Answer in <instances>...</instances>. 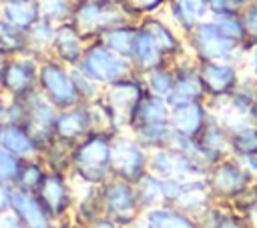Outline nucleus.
Wrapping results in <instances>:
<instances>
[{
  "mask_svg": "<svg viewBox=\"0 0 257 228\" xmlns=\"http://www.w3.org/2000/svg\"><path fill=\"white\" fill-rule=\"evenodd\" d=\"M116 134L90 132L74 144L70 180L76 186H100L112 178V140Z\"/></svg>",
  "mask_w": 257,
  "mask_h": 228,
  "instance_id": "f257e3e1",
  "label": "nucleus"
},
{
  "mask_svg": "<svg viewBox=\"0 0 257 228\" xmlns=\"http://www.w3.org/2000/svg\"><path fill=\"white\" fill-rule=\"evenodd\" d=\"M141 14L126 0H80L72 8L70 20L78 26L88 42L98 40L100 34L116 24L141 22Z\"/></svg>",
  "mask_w": 257,
  "mask_h": 228,
  "instance_id": "f03ea898",
  "label": "nucleus"
},
{
  "mask_svg": "<svg viewBox=\"0 0 257 228\" xmlns=\"http://www.w3.org/2000/svg\"><path fill=\"white\" fill-rule=\"evenodd\" d=\"M185 44L195 62H235L243 68L249 50L223 34L213 18L197 24L185 34Z\"/></svg>",
  "mask_w": 257,
  "mask_h": 228,
  "instance_id": "7ed1b4c3",
  "label": "nucleus"
},
{
  "mask_svg": "<svg viewBox=\"0 0 257 228\" xmlns=\"http://www.w3.org/2000/svg\"><path fill=\"white\" fill-rule=\"evenodd\" d=\"M215 118L229 130H239L245 126L257 128V88L255 82L243 78L237 90H233L225 98L207 100Z\"/></svg>",
  "mask_w": 257,
  "mask_h": 228,
  "instance_id": "20e7f679",
  "label": "nucleus"
},
{
  "mask_svg": "<svg viewBox=\"0 0 257 228\" xmlns=\"http://www.w3.org/2000/svg\"><path fill=\"white\" fill-rule=\"evenodd\" d=\"M102 216L110 218L120 228H126L141 220L145 208L139 200L137 186L133 182L120 178H108L104 184L98 186Z\"/></svg>",
  "mask_w": 257,
  "mask_h": 228,
  "instance_id": "39448f33",
  "label": "nucleus"
},
{
  "mask_svg": "<svg viewBox=\"0 0 257 228\" xmlns=\"http://www.w3.org/2000/svg\"><path fill=\"white\" fill-rule=\"evenodd\" d=\"M38 90L44 94V98L56 110H64V108H72L76 104H82L80 96L76 92L70 68L52 56H44L40 60Z\"/></svg>",
  "mask_w": 257,
  "mask_h": 228,
  "instance_id": "423d86ee",
  "label": "nucleus"
},
{
  "mask_svg": "<svg viewBox=\"0 0 257 228\" xmlns=\"http://www.w3.org/2000/svg\"><path fill=\"white\" fill-rule=\"evenodd\" d=\"M78 68L88 78H92L96 84H100L102 88L135 72L128 58L114 54L100 40H92L86 44V50H84V56H82Z\"/></svg>",
  "mask_w": 257,
  "mask_h": 228,
  "instance_id": "0eeeda50",
  "label": "nucleus"
},
{
  "mask_svg": "<svg viewBox=\"0 0 257 228\" xmlns=\"http://www.w3.org/2000/svg\"><path fill=\"white\" fill-rule=\"evenodd\" d=\"M151 150L128 130H122L112 140V176L137 184L149 172Z\"/></svg>",
  "mask_w": 257,
  "mask_h": 228,
  "instance_id": "6e6552de",
  "label": "nucleus"
},
{
  "mask_svg": "<svg viewBox=\"0 0 257 228\" xmlns=\"http://www.w3.org/2000/svg\"><path fill=\"white\" fill-rule=\"evenodd\" d=\"M145 94H147L145 76L137 74V72L102 88V100L112 110V116L120 130H128L131 116Z\"/></svg>",
  "mask_w": 257,
  "mask_h": 228,
  "instance_id": "1a4fd4ad",
  "label": "nucleus"
},
{
  "mask_svg": "<svg viewBox=\"0 0 257 228\" xmlns=\"http://www.w3.org/2000/svg\"><path fill=\"white\" fill-rule=\"evenodd\" d=\"M36 196L52 222L70 220L76 206V184L68 174L48 170L40 188L36 190Z\"/></svg>",
  "mask_w": 257,
  "mask_h": 228,
  "instance_id": "9d476101",
  "label": "nucleus"
},
{
  "mask_svg": "<svg viewBox=\"0 0 257 228\" xmlns=\"http://www.w3.org/2000/svg\"><path fill=\"white\" fill-rule=\"evenodd\" d=\"M40 60L30 52L6 58L0 66V92L6 98H26L38 90Z\"/></svg>",
  "mask_w": 257,
  "mask_h": 228,
  "instance_id": "9b49d317",
  "label": "nucleus"
},
{
  "mask_svg": "<svg viewBox=\"0 0 257 228\" xmlns=\"http://www.w3.org/2000/svg\"><path fill=\"white\" fill-rule=\"evenodd\" d=\"M207 182H209L213 200L221 204H229L237 194L249 188L255 182V178L241 166V162L235 156L229 154L227 158L219 160L209 168Z\"/></svg>",
  "mask_w": 257,
  "mask_h": 228,
  "instance_id": "f8f14e48",
  "label": "nucleus"
},
{
  "mask_svg": "<svg viewBox=\"0 0 257 228\" xmlns=\"http://www.w3.org/2000/svg\"><path fill=\"white\" fill-rule=\"evenodd\" d=\"M149 172L167 180H193L207 176L209 168L175 148H157L151 150Z\"/></svg>",
  "mask_w": 257,
  "mask_h": 228,
  "instance_id": "ddd939ff",
  "label": "nucleus"
},
{
  "mask_svg": "<svg viewBox=\"0 0 257 228\" xmlns=\"http://www.w3.org/2000/svg\"><path fill=\"white\" fill-rule=\"evenodd\" d=\"M197 66L207 100L229 96L245 78L243 68L235 62H197Z\"/></svg>",
  "mask_w": 257,
  "mask_h": 228,
  "instance_id": "4468645a",
  "label": "nucleus"
},
{
  "mask_svg": "<svg viewBox=\"0 0 257 228\" xmlns=\"http://www.w3.org/2000/svg\"><path fill=\"white\" fill-rule=\"evenodd\" d=\"M171 66L175 72V84H173L171 94L165 98L171 108L189 104V102L207 100V94H205L201 78H199V66L191 54H185L183 58L175 60Z\"/></svg>",
  "mask_w": 257,
  "mask_h": 228,
  "instance_id": "2eb2a0df",
  "label": "nucleus"
},
{
  "mask_svg": "<svg viewBox=\"0 0 257 228\" xmlns=\"http://www.w3.org/2000/svg\"><path fill=\"white\" fill-rule=\"evenodd\" d=\"M26 122L24 128L32 134V138L36 140V144L42 148L54 140V120L58 110L44 98V94L40 90H34L32 94L26 96Z\"/></svg>",
  "mask_w": 257,
  "mask_h": 228,
  "instance_id": "dca6fc26",
  "label": "nucleus"
},
{
  "mask_svg": "<svg viewBox=\"0 0 257 228\" xmlns=\"http://www.w3.org/2000/svg\"><path fill=\"white\" fill-rule=\"evenodd\" d=\"M141 28H145L159 44V48L163 50V54L171 60V64L179 58H183L185 54H189L187 44H185V36L163 16L159 14H147L141 18L139 22Z\"/></svg>",
  "mask_w": 257,
  "mask_h": 228,
  "instance_id": "f3484780",
  "label": "nucleus"
},
{
  "mask_svg": "<svg viewBox=\"0 0 257 228\" xmlns=\"http://www.w3.org/2000/svg\"><path fill=\"white\" fill-rule=\"evenodd\" d=\"M86 44H88V40L78 30V26L72 20H66V22L56 24L50 56L56 58L58 62L66 64L68 68H72V66L80 64V60L84 56V50H86Z\"/></svg>",
  "mask_w": 257,
  "mask_h": 228,
  "instance_id": "a211bd4d",
  "label": "nucleus"
},
{
  "mask_svg": "<svg viewBox=\"0 0 257 228\" xmlns=\"http://www.w3.org/2000/svg\"><path fill=\"white\" fill-rule=\"evenodd\" d=\"M167 20L185 36L197 24L211 18L209 0H169L165 6Z\"/></svg>",
  "mask_w": 257,
  "mask_h": 228,
  "instance_id": "6ab92c4d",
  "label": "nucleus"
},
{
  "mask_svg": "<svg viewBox=\"0 0 257 228\" xmlns=\"http://www.w3.org/2000/svg\"><path fill=\"white\" fill-rule=\"evenodd\" d=\"M10 210L18 216L22 228H52V224H54L34 192H26V190L12 186Z\"/></svg>",
  "mask_w": 257,
  "mask_h": 228,
  "instance_id": "aec40b11",
  "label": "nucleus"
},
{
  "mask_svg": "<svg viewBox=\"0 0 257 228\" xmlns=\"http://www.w3.org/2000/svg\"><path fill=\"white\" fill-rule=\"evenodd\" d=\"M209 118H211V106L207 100H201V102H189V104L171 108L169 124L173 126L175 132L197 138L207 126Z\"/></svg>",
  "mask_w": 257,
  "mask_h": 228,
  "instance_id": "412c9836",
  "label": "nucleus"
},
{
  "mask_svg": "<svg viewBox=\"0 0 257 228\" xmlns=\"http://www.w3.org/2000/svg\"><path fill=\"white\" fill-rule=\"evenodd\" d=\"M90 116L86 104H76L72 108L58 110L56 120H54V136L60 140H66L70 144H76L82 140L86 134H90Z\"/></svg>",
  "mask_w": 257,
  "mask_h": 228,
  "instance_id": "4be33fe9",
  "label": "nucleus"
},
{
  "mask_svg": "<svg viewBox=\"0 0 257 228\" xmlns=\"http://www.w3.org/2000/svg\"><path fill=\"white\" fill-rule=\"evenodd\" d=\"M131 64L135 68L137 74H147L155 68H161V66H171V60L163 54V50L159 48L157 40L145 30L139 26V34H137V40H135V48H133V54H131Z\"/></svg>",
  "mask_w": 257,
  "mask_h": 228,
  "instance_id": "5701e85b",
  "label": "nucleus"
},
{
  "mask_svg": "<svg viewBox=\"0 0 257 228\" xmlns=\"http://www.w3.org/2000/svg\"><path fill=\"white\" fill-rule=\"evenodd\" d=\"M197 140H199V144L203 148V154H205V160H207L209 168L231 154L229 152L231 132L215 118L213 112H211V118H209L207 126L203 128V132L197 136Z\"/></svg>",
  "mask_w": 257,
  "mask_h": 228,
  "instance_id": "b1692460",
  "label": "nucleus"
},
{
  "mask_svg": "<svg viewBox=\"0 0 257 228\" xmlns=\"http://www.w3.org/2000/svg\"><path fill=\"white\" fill-rule=\"evenodd\" d=\"M169 118H171V106L167 104V100L161 96H155L147 90V94L143 96V100L139 102V106L135 108V112L131 116L128 130H135L141 126L169 124Z\"/></svg>",
  "mask_w": 257,
  "mask_h": 228,
  "instance_id": "393cba45",
  "label": "nucleus"
},
{
  "mask_svg": "<svg viewBox=\"0 0 257 228\" xmlns=\"http://www.w3.org/2000/svg\"><path fill=\"white\" fill-rule=\"evenodd\" d=\"M141 222L147 228H199L197 218L179 210L171 204H161L147 208L141 216Z\"/></svg>",
  "mask_w": 257,
  "mask_h": 228,
  "instance_id": "a878e982",
  "label": "nucleus"
},
{
  "mask_svg": "<svg viewBox=\"0 0 257 228\" xmlns=\"http://www.w3.org/2000/svg\"><path fill=\"white\" fill-rule=\"evenodd\" d=\"M0 146L6 148L8 152H12L14 156L22 158V160H30V158H38L40 156V146L36 144L32 134L20 124H12V122H4L2 124Z\"/></svg>",
  "mask_w": 257,
  "mask_h": 228,
  "instance_id": "bb28decb",
  "label": "nucleus"
},
{
  "mask_svg": "<svg viewBox=\"0 0 257 228\" xmlns=\"http://www.w3.org/2000/svg\"><path fill=\"white\" fill-rule=\"evenodd\" d=\"M0 18L28 32L40 20V4L38 0H4L0 4Z\"/></svg>",
  "mask_w": 257,
  "mask_h": 228,
  "instance_id": "cd10ccee",
  "label": "nucleus"
},
{
  "mask_svg": "<svg viewBox=\"0 0 257 228\" xmlns=\"http://www.w3.org/2000/svg\"><path fill=\"white\" fill-rule=\"evenodd\" d=\"M137 34H139V24L137 22H124V24H116V26L104 30L98 40L106 48H110L114 54L131 60Z\"/></svg>",
  "mask_w": 257,
  "mask_h": 228,
  "instance_id": "c85d7f7f",
  "label": "nucleus"
},
{
  "mask_svg": "<svg viewBox=\"0 0 257 228\" xmlns=\"http://www.w3.org/2000/svg\"><path fill=\"white\" fill-rule=\"evenodd\" d=\"M72 150H74V144L66 142V140H60L54 136L52 142H48L42 152H40V158L44 162V166L52 172H62V174H68L70 172V166H72Z\"/></svg>",
  "mask_w": 257,
  "mask_h": 228,
  "instance_id": "c756f323",
  "label": "nucleus"
},
{
  "mask_svg": "<svg viewBox=\"0 0 257 228\" xmlns=\"http://www.w3.org/2000/svg\"><path fill=\"white\" fill-rule=\"evenodd\" d=\"M54 32H56V24H52V22L40 18V20L26 32V38H28V52L34 54V56H38V58L50 56Z\"/></svg>",
  "mask_w": 257,
  "mask_h": 228,
  "instance_id": "7c9ffc66",
  "label": "nucleus"
},
{
  "mask_svg": "<svg viewBox=\"0 0 257 228\" xmlns=\"http://www.w3.org/2000/svg\"><path fill=\"white\" fill-rule=\"evenodd\" d=\"M48 168L44 166L42 158H30V160H22V166L18 170V176L14 180V188L26 190V192H34L40 188L44 176H46Z\"/></svg>",
  "mask_w": 257,
  "mask_h": 228,
  "instance_id": "2f4dec72",
  "label": "nucleus"
},
{
  "mask_svg": "<svg viewBox=\"0 0 257 228\" xmlns=\"http://www.w3.org/2000/svg\"><path fill=\"white\" fill-rule=\"evenodd\" d=\"M0 52L6 58L20 56L28 52V38L26 32L12 26L4 18H0Z\"/></svg>",
  "mask_w": 257,
  "mask_h": 228,
  "instance_id": "473e14b6",
  "label": "nucleus"
},
{
  "mask_svg": "<svg viewBox=\"0 0 257 228\" xmlns=\"http://www.w3.org/2000/svg\"><path fill=\"white\" fill-rule=\"evenodd\" d=\"M135 186H137L139 200L145 210L165 204V178H161L153 172H147Z\"/></svg>",
  "mask_w": 257,
  "mask_h": 228,
  "instance_id": "72a5a7b5",
  "label": "nucleus"
},
{
  "mask_svg": "<svg viewBox=\"0 0 257 228\" xmlns=\"http://www.w3.org/2000/svg\"><path fill=\"white\" fill-rule=\"evenodd\" d=\"M213 22L219 26V30L223 34H227L229 38H233L239 46H243L245 50H251L253 44L249 42V36H247V28H245V22H243V16L241 12H229V14H217L213 16Z\"/></svg>",
  "mask_w": 257,
  "mask_h": 228,
  "instance_id": "f704fd0d",
  "label": "nucleus"
},
{
  "mask_svg": "<svg viewBox=\"0 0 257 228\" xmlns=\"http://www.w3.org/2000/svg\"><path fill=\"white\" fill-rule=\"evenodd\" d=\"M128 132L135 134L149 150H157V148H169L175 130L171 124H157V126H141Z\"/></svg>",
  "mask_w": 257,
  "mask_h": 228,
  "instance_id": "c9c22d12",
  "label": "nucleus"
},
{
  "mask_svg": "<svg viewBox=\"0 0 257 228\" xmlns=\"http://www.w3.org/2000/svg\"><path fill=\"white\" fill-rule=\"evenodd\" d=\"M229 152L235 158L257 154V128L255 126H245V128H239V130H233L231 132V142H229Z\"/></svg>",
  "mask_w": 257,
  "mask_h": 228,
  "instance_id": "e433bc0d",
  "label": "nucleus"
},
{
  "mask_svg": "<svg viewBox=\"0 0 257 228\" xmlns=\"http://www.w3.org/2000/svg\"><path fill=\"white\" fill-rule=\"evenodd\" d=\"M145 84H147V90L151 94L167 98L173 90V84H175L173 66H161V68H155V70L147 72L145 74Z\"/></svg>",
  "mask_w": 257,
  "mask_h": 228,
  "instance_id": "4c0bfd02",
  "label": "nucleus"
},
{
  "mask_svg": "<svg viewBox=\"0 0 257 228\" xmlns=\"http://www.w3.org/2000/svg\"><path fill=\"white\" fill-rule=\"evenodd\" d=\"M70 74H72L76 92L80 96V102H92V100H96V98L102 96V86L96 84L92 78H88L78 66H72L70 68Z\"/></svg>",
  "mask_w": 257,
  "mask_h": 228,
  "instance_id": "58836bf2",
  "label": "nucleus"
},
{
  "mask_svg": "<svg viewBox=\"0 0 257 228\" xmlns=\"http://www.w3.org/2000/svg\"><path fill=\"white\" fill-rule=\"evenodd\" d=\"M20 166H22V158L14 156L12 152H8L6 148L0 146V182L14 186V180L18 176Z\"/></svg>",
  "mask_w": 257,
  "mask_h": 228,
  "instance_id": "ea45409f",
  "label": "nucleus"
},
{
  "mask_svg": "<svg viewBox=\"0 0 257 228\" xmlns=\"http://www.w3.org/2000/svg\"><path fill=\"white\" fill-rule=\"evenodd\" d=\"M241 16H243V22H245V28H247L249 42L255 46L257 44V0H251L241 10Z\"/></svg>",
  "mask_w": 257,
  "mask_h": 228,
  "instance_id": "a19ab883",
  "label": "nucleus"
},
{
  "mask_svg": "<svg viewBox=\"0 0 257 228\" xmlns=\"http://www.w3.org/2000/svg\"><path fill=\"white\" fill-rule=\"evenodd\" d=\"M141 16H147V14H157L159 10H165L167 2L169 0H126Z\"/></svg>",
  "mask_w": 257,
  "mask_h": 228,
  "instance_id": "79ce46f5",
  "label": "nucleus"
},
{
  "mask_svg": "<svg viewBox=\"0 0 257 228\" xmlns=\"http://www.w3.org/2000/svg\"><path fill=\"white\" fill-rule=\"evenodd\" d=\"M243 74H245V78H249V80H253L255 84H257V44L249 50V54H247V58H245V64H243Z\"/></svg>",
  "mask_w": 257,
  "mask_h": 228,
  "instance_id": "37998d69",
  "label": "nucleus"
},
{
  "mask_svg": "<svg viewBox=\"0 0 257 228\" xmlns=\"http://www.w3.org/2000/svg\"><path fill=\"white\" fill-rule=\"evenodd\" d=\"M219 228H249V226H247V222L243 220L241 214H237V212H233V210L229 208Z\"/></svg>",
  "mask_w": 257,
  "mask_h": 228,
  "instance_id": "c03bdc74",
  "label": "nucleus"
},
{
  "mask_svg": "<svg viewBox=\"0 0 257 228\" xmlns=\"http://www.w3.org/2000/svg\"><path fill=\"white\" fill-rule=\"evenodd\" d=\"M241 216H243V220L247 222L249 228H257V198L241 212Z\"/></svg>",
  "mask_w": 257,
  "mask_h": 228,
  "instance_id": "a18cd8bd",
  "label": "nucleus"
},
{
  "mask_svg": "<svg viewBox=\"0 0 257 228\" xmlns=\"http://www.w3.org/2000/svg\"><path fill=\"white\" fill-rule=\"evenodd\" d=\"M10 190H12V186L0 182V216L10 210Z\"/></svg>",
  "mask_w": 257,
  "mask_h": 228,
  "instance_id": "49530a36",
  "label": "nucleus"
},
{
  "mask_svg": "<svg viewBox=\"0 0 257 228\" xmlns=\"http://www.w3.org/2000/svg\"><path fill=\"white\" fill-rule=\"evenodd\" d=\"M239 162H241V166L257 180V154H251V156H241V158H237Z\"/></svg>",
  "mask_w": 257,
  "mask_h": 228,
  "instance_id": "de8ad7c7",
  "label": "nucleus"
},
{
  "mask_svg": "<svg viewBox=\"0 0 257 228\" xmlns=\"http://www.w3.org/2000/svg\"><path fill=\"white\" fill-rule=\"evenodd\" d=\"M74 228H120V226H118V224H114L110 218H106V216H100V218L92 220L88 226H78V224H74Z\"/></svg>",
  "mask_w": 257,
  "mask_h": 228,
  "instance_id": "09e8293b",
  "label": "nucleus"
},
{
  "mask_svg": "<svg viewBox=\"0 0 257 228\" xmlns=\"http://www.w3.org/2000/svg\"><path fill=\"white\" fill-rule=\"evenodd\" d=\"M6 110H8V98L0 92V124L6 122Z\"/></svg>",
  "mask_w": 257,
  "mask_h": 228,
  "instance_id": "8fccbe9b",
  "label": "nucleus"
},
{
  "mask_svg": "<svg viewBox=\"0 0 257 228\" xmlns=\"http://www.w3.org/2000/svg\"><path fill=\"white\" fill-rule=\"evenodd\" d=\"M126 228H147V226H145V224L139 220V222H135V224H131V226H126Z\"/></svg>",
  "mask_w": 257,
  "mask_h": 228,
  "instance_id": "3c124183",
  "label": "nucleus"
},
{
  "mask_svg": "<svg viewBox=\"0 0 257 228\" xmlns=\"http://www.w3.org/2000/svg\"><path fill=\"white\" fill-rule=\"evenodd\" d=\"M4 60H6V56H4V54H2V52H0V66H2V64H4Z\"/></svg>",
  "mask_w": 257,
  "mask_h": 228,
  "instance_id": "603ef678",
  "label": "nucleus"
},
{
  "mask_svg": "<svg viewBox=\"0 0 257 228\" xmlns=\"http://www.w3.org/2000/svg\"><path fill=\"white\" fill-rule=\"evenodd\" d=\"M0 138H2V124H0Z\"/></svg>",
  "mask_w": 257,
  "mask_h": 228,
  "instance_id": "864d4df0",
  "label": "nucleus"
},
{
  "mask_svg": "<svg viewBox=\"0 0 257 228\" xmlns=\"http://www.w3.org/2000/svg\"><path fill=\"white\" fill-rule=\"evenodd\" d=\"M72 2H74V4H76V2H80V0H72Z\"/></svg>",
  "mask_w": 257,
  "mask_h": 228,
  "instance_id": "5fc2aeb1",
  "label": "nucleus"
},
{
  "mask_svg": "<svg viewBox=\"0 0 257 228\" xmlns=\"http://www.w3.org/2000/svg\"><path fill=\"white\" fill-rule=\"evenodd\" d=\"M255 88H257V84H255Z\"/></svg>",
  "mask_w": 257,
  "mask_h": 228,
  "instance_id": "6e6d98bb",
  "label": "nucleus"
}]
</instances>
